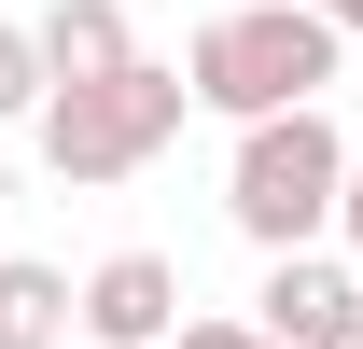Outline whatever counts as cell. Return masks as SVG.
<instances>
[{"instance_id": "6da1fadb", "label": "cell", "mask_w": 363, "mask_h": 349, "mask_svg": "<svg viewBox=\"0 0 363 349\" xmlns=\"http://www.w3.org/2000/svg\"><path fill=\"white\" fill-rule=\"evenodd\" d=\"M182 112H196V84L154 70V56H126V70H84V84H43L28 140H43V168L70 182V196H98V182H140V168H154V154L182 140Z\"/></svg>"}, {"instance_id": "7a4b0ae2", "label": "cell", "mask_w": 363, "mask_h": 349, "mask_svg": "<svg viewBox=\"0 0 363 349\" xmlns=\"http://www.w3.org/2000/svg\"><path fill=\"white\" fill-rule=\"evenodd\" d=\"M335 43H350V28H321L308 0H238V14H210V28L182 43V84H196V112L252 126V112H294V98L335 84Z\"/></svg>"}, {"instance_id": "3957f363", "label": "cell", "mask_w": 363, "mask_h": 349, "mask_svg": "<svg viewBox=\"0 0 363 349\" xmlns=\"http://www.w3.org/2000/svg\"><path fill=\"white\" fill-rule=\"evenodd\" d=\"M335 182H350V140H335L321 98L252 112V126H238V168H224V223L252 252H308L321 223H335Z\"/></svg>"}, {"instance_id": "277c9868", "label": "cell", "mask_w": 363, "mask_h": 349, "mask_svg": "<svg viewBox=\"0 0 363 349\" xmlns=\"http://www.w3.org/2000/svg\"><path fill=\"white\" fill-rule=\"evenodd\" d=\"M252 321H266L279 349H350L363 336V265L350 252H266V294H252Z\"/></svg>"}, {"instance_id": "5b68a950", "label": "cell", "mask_w": 363, "mask_h": 349, "mask_svg": "<svg viewBox=\"0 0 363 349\" xmlns=\"http://www.w3.org/2000/svg\"><path fill=\"white\" fill-rule=\"evenodd\" d=\"M70 336L84 349H168L182 336V265L168 252H112L84 294H70Z\"/></svg>"}, {"instance_id": "8992f818", "label": "cell", "mask_w": 363, "mask_h": 349, "mask_svg": "<svg viewBox=\"0 0 363 349\" xmlns=\"http://www.w3.org/2000/svg\"><path fill=\"white\" fill-rule=\"evenodd\" d=\"M28 43H43V84H84V70H126V14H112V0H56L43 28H28Z\"/></svg>"}, {"instance_id": "52a82bcc", "label": "cell", "mask_w": 363, "mask_h": 349, "mask_svg": "<svg viewBox=\"0 0 363 349\" xmlns=\"http://www.w3.org/2000/svg\"><path fill=\"white\" fill-rule=\"evenodd\" d=\"M0 349H70V279L0 252Z\"/></svg>"}, {"instance_id": "ba28073f", "label": "cell", "mask_w": 363, "mask_h": 349, "mask_svg": "<svg viewBox=\"0 0 363 349\" xmlns=\"http://www.w3.org/2000/svg\"><path fill=\"white\" fill-rule=\"evenodd\" d=\"M28 112H43V43L0 28V126H28Z\"/></svg>"}, {"instance_id": "9c48e42d", "label": "cell", "mask_w": 363, "mask_h": 349, "mask_svg": "<svg viewBox=\"0 0 363 349\" xmlns=\"http://www.w3.org/2000/svg\"><path fill=\"white\" fill-rule=\"evenodd\" d=\"M168 349H279V336H266V321H182Z\"/></svg>"}, {"instance_id": "30bf717a", "label": "cell", "mask_w": 363, "mask_h": 349, "mask_svg": "<svg viewBox=\"0 0 363 349\" xmlns=\"http://www.w3.org/2000/svg\"><path fill=\"white\" fill-rule=\"evenodd\" d=\"M335 238H350V265H363V168L335 182Z\"/></svg>"}, {"instance_id": "8fae6325", "label": "cell", "mask_w": 363, "mask_h": 349, "mask_svg": "<svg viewBox=\"0 0 363 349\" xmlns=\"http://www.w3.org/2000/svg\"><path fill=\"white\" fill-rule=\"evenodd\" d=\"M308 14H321V28H363V0H308Z\"/></svg>"}, {"instance_id": "7c38bea8", "label": "cell", "mask_w": 363, "mask_h": 349, "mask_svg": "<svg viewBox=\"0 0 363 349\" xmlns=\"http://www.w3.org/2000/svg\"><path fill=\"white\" fill-rule=\"evenodd\" d=\"M350 349H363V336H350Z\"/></svg>"}]
</instances>
